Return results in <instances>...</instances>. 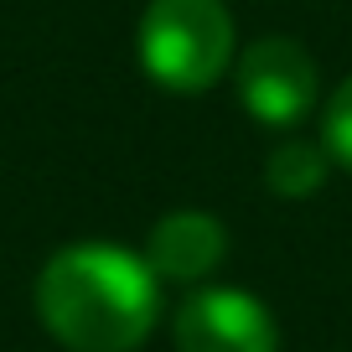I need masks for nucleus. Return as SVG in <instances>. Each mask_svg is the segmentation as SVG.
<instances>
[{"label": "nucleus", "mask_w": 352, "mask_h": 352, "mask_svg": "<svg viewBox=\"0 0 352 352\" xmlns=\"http://www.w3.org/2000/svg\"><path fill=\"white\" fill-rule=\"evenodd\" d=\"M36 311L67 352H135L155 327V270L120 243H73L36 275Z\"/></svg>", "instance_id": "1"}, {"label": "nucleus", "mask_w": 352, "mask_h": 352, "mask_svg": "<svg viewBox=\"0 0 352 352\" xmlns=\"http://www.w3.org/2000/svg\"><path fill=\"white\" fill-rule=\"evenodd\" d=\"M233 63L223 0H151L140 16V67L166 94H208Z\"/></svg>", "instance_id": "2"}, {"label": "nucleus", "mask_w": 352, "mask_h": 352, "mask_svg": "<svg viewBox=\"0 0 352 352\" xmlns=\"http://www.w3.org/2000/svg\"><path fill=\"white\" fill-rule=\"evenodd\" d=\"M321 78L296 36H264L239 57V99L270 130H290L316 109Z\"/></svg>", "instance_id": "3"}, {"label": "nucleus", "mask_w": 352, "mask_h": 352, "mask_svg": "<svg viewBox=\"0 0 352 352\" xmlns=\"http://www.w3.org/2000/svg\"><path fill=\"white\" fill-rule=\"evenodd\" d=\"M176 352H280V327L249 290H197L176 311Z\"/></svg>", "instance_id": "4"}, {"label": "nucleus", "mask_w": 352, "mask_h": 352, "mask_svg": "<svg viewBox=\"0 0 352 352\" xmlns=\"http://www.w3.org/2000/svg\"><path fill=\"white\" fill-rule=\"evenodd\" d=\"M223 249H228V233L212 212L182 208L166 212L151 228V243H145V264L166 280H202L223 264Z\"/></svg>", "instance_id": "5"}, {"label": "nucleus", "mask_w": 352, "mask_h": 352, "mask_svg": "<svg viewBox=\"0 0 352 352\" xmlns=\"http://www.w3.org/2000/svg\"><path fill=\"white\" fill-rule=\"evenodd\" d=\"M264 176H270V192L280 197H311L327 182V151L311 140H280L264 161Z\"/></svg>", "instance_id": "6"}, {"label": "nucleus", "mask_w": 352, "mask_h": 352, "mask_svg": "<svg viewBox=\"0 0 352 352\" xmlns=\"http://www.w3.org/2000/svg\"><path fill=\"white\" fill-rule=\"evenodd\" d=\"M321 140H327L331 161L352 171V78L327 99V114H321Z\"/></svg>", "instance_id": "7"}]
</instances>
